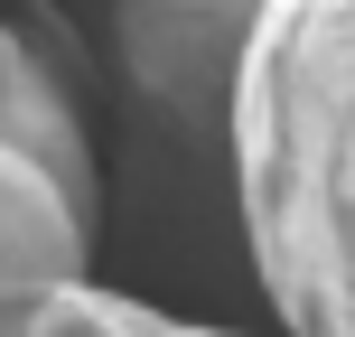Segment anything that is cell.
<instances>
[{
    "instance_id": "2",
    "label": "cell",
    "mask_w": 355,
    "mask_h": 337,
    "mask_svg": "<svg viewBox=\"0 0 355 337\" xmlns=\"http://www.w3.org/2000/svg\"><path fill=\"white\" fill-rule=\"evenodd\" d=\"M234 225L281 337H355V0H271L234 85Z\"/></svg>"
},
{
    "instance_id": "1",
    "label": "cell",
    "mask_w": 355,
    "mask_h": 337,
    "mask_svg": "<svg viewBox=\"0 0 355 337\" xmlns=\"http://www.w3.org/2000/svg\"><path fill=\"white\" fill-rule=\"evenodd\" d=\"M271 0H112V75H122V141L103 150V225L122 300L178 309L196 281L252 290L234 225V85Z\"/></svg>"
},
{
    "instance_id": "5",
    "label": "cell",
    "mask_w": 355,
    "mask_h": 337,
    "mask_svg": "<svg viewBox=\"0 0 355 337\" xmlns=\"http://www.w3.org/2000/svg\"><path fill=\"white\" fill-rule=\"evenodd\" d=\"M10 337H262V328H225V319H187V309H150V300H122L103 281H75L56 300H37Z\"/></svg>"
},
{
    "instance_id": "3",
    "label": "cell",
    "mask_w": 355,
    "mask_h": 337,
    "mask_svg": "<svg viewBox=\"0 0 355 337\" xmlns=\"http://www.w3.org/2000/svg\"><path fill=\"white\" fill-rule=\"evenodd\" d=\"M0 150L47 169L85 225H103V141L85 104V47L47 19V0L0 10Z\"/></svg>"
},
{
    "instance_id": "4",
    "label": "cell",
    "mask_w": 355,
    "mask_h": 337,
    "mask_svg": "<svg viewBox=\"0 0 355 337\" xmlns=\"http://www.w3.org/2000/svg\"><path fill=\"white\" fill-rule=\"evenodd\" d=\"M75 281H94V225L75 215V197L47 169L0 150V337Z\"/></svg>"
}]
</instances>
